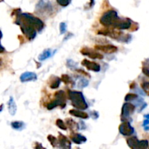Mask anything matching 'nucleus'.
Returning a JSON list of instances; mask_svg holds the SVG:
<instances>
[{
    "instance_id": "nucleus-2",
    "label": "nucleus",
    "mask_w": 149,
    "mask_h": 149,
    "mask_svg": "<svg viewBox=\"0 0 149 149\" xmlns=\"http://www.w3.org/2000/svg\"><path fill=\"white\" fill-rule=\"evenodd\" d=\"M67 95L71 101V105L75 109L78 110H86L88 108V105L85 100L82 92L78 91H72L68 89L67 91Z\"/></svg>"
},
{
    "instance_id": "nucleus-35",
    "label": "nucleus",
    "mask_w": 149,
    "mask_h": 149,
    "mask_svg": "<svg viewBox=\"0 0 149 149\" xmlns=\"http://www.w3.org/2000/svg\"><path fill=\"white\" fill-rule=\"evenodd\" d=\"M77 72L79 73V74H83V75L86 76V77H90V74H89L88 72H87L84 71V70H81V69H79V70H77Z\"/></svg>"
},
{
    "instance_id": "nucleus-9",
    "label": "nucleus",
    "mask_w": 149,
    "mask_h": 149,
    "mask_svg": "<svg viewBox=\"0 0 149 149\" xmlns=\"http://www.w3.org/2000/svg\"><path fill=\"white\" fill-rule=\"evenodd\" d=\"M119 131L121 134L124 136H130L135 132V129L131 125L129 121H123L119 127Z\"/></svg>"
},
{
    "instance_id": "nucleus-11",
    "label": "nucleus",
    "mask_w": 149,
    "mask_h": 149,
    "mask_svg": "<svg viewBox=\"0 0 149 149\" xmlns=\"http://www.w3.org/2000/svg\"><path fill=\"white\" fill-rule=\"evenodd\" d=\"M36 10L42 13H49L52 10V7L49 0H39L36 6Z\"/></svg>"
},
{
    "instance_id": "nucleus-15",
    "label": "nucleus",
    "mask_w": 149,
    "mask_h": 149,
    "mask_svg": "<svg viewBox=\"0 0 149 149\" xmlns=\"http://www.w3.org/2000/svg\"><path fill=\"white\" fill-rule=\"evenodd\" d=\"M70 139L72 140V142L78 145L82 144V143H84L87 141L86 137L79 134V133L75 132V131H71V134H70Z\"/></svg>"
},
{
    "instance_id": "nucleus-3",
    "label": "nucleus",
    "mask_w": 149,
    "mask_h": 149,
    "mask_svg": "<svg viewBox=\"0 0 149 149\" xmlns=\"http://www.w3.org/2000/svg\"><path fill=\"white\" fill-rule=\"evenodd\" d=\"M54 98L55 99L53 100L47 104V109L51 110L57 107H59L61 109H63L66 105V95H65V92L63 90L58 91L54 94Z\"/></svg>"
},
{
    "instance_id": "nucleus-41",
    "label": "nucleus",
    "mask_w": 149,
    "mask_h": 149,
    "mask_svg": "<svg viewBox=\"0 0 149 149\" xmlns=\"http://www.w3.org/2000/svg\"><path fill=\"white\" fill-rule=\"evenodd\" d=\"M148 149H149V146H148Z\"/></svg>"
},
{
    "instance_id": "nucleus-21",
    "label": "nucleus",
    "mask_w": 149,
    "mask_h": 149,
    "mask_svg": "<svg viewBox=\"0 0 149 149\" xmlns=\"http://www.w3.org/2000/svg\"><path fill=\"white\" fill-rule=\"evenodd\" d=\"M53 55L52 53V51L49 48H47V49H45L42 51V53L41 54H39V57H38V59L40 61H45V60L47 59L49 57H51Z\"/></svg>"
},
{
    "instance_id": "nucleus-26",
    "label": "nucleus",
    "mask_w": 149,
    "mask_h": 149,
    "mask_svg": "<svg viewBox=\"0 0 149 149\" xmlns=\"http://www.w3.org/2000/svg\"><path fill=\"white\" fill-rule=\"evenodd\" d=\"M141 88H142L143 91H144V93H146V95L149 96V81H143L141 84Z\"/></svg>"
},
{
    "instance_id": "nucleus-12",
    "label": "nucleus",
    "mask_w": 149,
    "mask_h": 149,
    "mask_svg": "<svg viewBox=\"0 0 149 149\" xmlns=\"http://www.w3.org/2000/svg\"><path fill=\"white\" fill-rule=\"evenodd\" d=\"M58 146L61 149H71V142L66 136L58 132Z\"/></svg>"
},
{
    "instance_id": "nucleus-29",
    "label": "nucleus",
    "mask_w": 149,
    "mask_h": 149,
    "mask_svg": "<svg viewBox=\"0 0 149 149\" xmlns=\"http://www.w3.org/2000/svg\"><path fill=\"white\" fill-rule=\"evenodd\" d=\"M88 84H89L88 80H87V79L81 78V79H80L79 81L78 87L80 88V89H82V88H84V87H86V86H88Z\"/></svg>"
},
{
    "instance_id": "nucleus-39",
    "label": "nucleus",
    "mask_w": 149,
    "mask_h": 149,
    "mask_svg": "<svg viewBox=\"0 0 149 149\" xmlns=\"http://www.w3.org/2000/svg\"><path fill=\"white\" fill-rule=\"evenodd\" d=\"M143 64L144 67H148V68L149 69V58H146V59L145 61L143 62Z\"/></svg>"
},
{
    "instance_id": "nucleus-7",
    "label": "nucleus",
    "mask_w": 149,
    "mask_h": 149,
    "mask_svg": "<svg viewBox=\"0 0 149 149\" xmlns=\"http://www.w3.org/2000/svg\"><path fill=\"white\" fill-rule=\"evenodd\" d=\"M97 34L104 35V36L109 37L115 39H121V38L124 35V33L121 32L120 31L112 29V28H106V29H100V30L97 31Z\"/></svg>"
},
{
    "instance_id": "nucleus-4",
    "label": "nucleus",
    "mask_w": 149,
    "mask_h": 149,
    "mask_svg": "<svg viewBox=\"0 0 149 149\" xmlns=\"http://www.w3.org/2000/svg\"><path fill=\"white\" fill-rule=\"evenodd\" d=\"M119 18H120L118 16V13L116 10H110L103 13L100 18V23L106 28H113Z\"/></svg>"
},
{
    "instance_id": "nucleus-1",
    "label": "nucleus",
    "mask_w": 149,
    "mask_h": 149,
    "mask_svg": "<svg viewBox=\"0 0 149 149\" xmlns=\"http://www.w3.org/2000/svg\"><path fill=\"white\" fill-rule=\"evenodd\" d=\"M15 23L20 26V30L29 40H32L45 26V23L39 18L31 13H21L16 15Z\"/></svg>"
},
{
    "instance_id": "nucleus-16",
    "label": "nucleus",
    "mask_w": 149,
    "mask_h": 149,
    "mask_svg": "<svg viewBox=\"0 0 149 149\" xmlns=\"http://www.w3.org/2000/svg\"><path fill=\"white\" fill-rule=\"evenodd\" d=\"M20 81L25 83V82L35 81L37 80V75L35 72H25L21 74L20 77Z\"/></svg>"
},
{
    "instance_id": "nucleus-8",
    "label": "nucleus",
    "mask_w": 149,
    "mask_h": 149,
    "mask_svg": "<svg viewBox=\"0 0 149 149\" xmlns=\"http://www.w3.org/2000/svg\"><path fill=\"white\" fill-rule=\"evenodd\" d=\"M97 51H96L95 49L93 50L92 48H86V47L80 50V53L82 55L88 56L89 58H92V59H103V56Z\"/></svg>"
},
{
    "instance_id": "nucleus-37",
    "label": "nucleus",
    "mask_w": 149,
    "mask_h": 149,
    "mask_svg": "<svg viewBox=\"0 0 149 149\" xmlns=\"http://www.w3.org/2000/svg\"><path fill=\"white\" fill-rule=\"evenodd\" d=\"M138 86V85H137V83H135V82H132V83H130V89H135V88Z\"/></svg>"
},
{
    "instance_id": "nucleus-18",
    "label": "nucleus",
    "mask_w": 149,
    "mask_h": 149,
    "mask_svg": "<svg viewBox=\"0 0 149 149\" xmlns=\"http://www.w3.org/2000/svg\"><path fill=\"white\" fill-rule=\"evenodd\" d=\"M70 115L75 116L77 118H81V119H87L89 118V115L87 112H84L82 110H79L78 109H72L69 110Z\"/></svg>"
},
{
    "instance_id": "nucleus-25",
    "label": "nucleus",
    "mask_w": 149,
    "mask_h": 149,
    "mask_svg": "<svg viewBox=\"0 0 149 149\" xmlns=\"http://www.w3.org/2000/svg\"><path fill=\"white\" fill-rule=\"evenodd\" d=\"M47 140H49L51 145L53 148H56L57 146H58V139L56 138L55 136L52 135V134H49L47 136Z\"/></svg>"
},
{
    "instance_id": "nucleus-24",
    "label": "nucleus",
    "mask_w": 149,
    "mask_h": 149,
    "mask_svg": "<svg viewBox=\"0 0 149 149\" xmlns=\"http://www.w3.org/2000/svg\"><path fill=\"white\" fill-rule=\"evenodd\" d=\"M139 98L138 94L135 93H129L125 96V100L127 102H132V101L134 100H137V99Z\"/></svg>"
},
{
    "instance_id": "nucleus-28",
    "label": "nucleus",
    "mask_w": 149,
    "mask_h": 149,
    "mask_svg": "<svg viewBox=\"0 0 149 149\" xmlns=\"http://www.w3.org/2000/svg\"><path fill=\"white\" fill-rule=\"evenodd\" d=\"M144 121L143 122V127L144 130L148 131L149 130V114H145L144 115Z\"/></svg>"
},
{
    "instance_id": "nucleus-10",
    "label": "nucleus",
    "mask_w": 149,
    "mask_h": 149,
    "mask_svg": "<svg viewBox=\"0 0 149 149\" xmlns=\"http://www.w3.org/2000/svg\"><path fill=\"white\" fill-rule=\"evenodd\" d=\"M132 21L129 18H119L116 24L113 26L112 29L117 30H125L130 29L132 27Z\"/></svg>"
},
{
    "instance_id": "nucleus-33",
    "label": "nucleus",
    "mask_w": 149,
    "mask_h": 149,
    "mask_svg": "<svg viewBox=\"0 0 149 149\" xmlns=\"http://www.w3.org/2000/svg\"><path fill=\"white\" fill-rule=\"evenodd\" d=\"M33 149H46L45 147H43V145H42V143H39L38 142H35L33 143Z\"/></svg>"
},
{
    "instance_id": "nucleus-32",
    "label": "nucleus",
    "mask_w": 149,
    "mask_h": 149,
    "mask_svg": "<svg viewBox=\"0 0 149 149\" xmlns=\"http://www.w3.org/2000/svg\"><path fill=\"white\" fill-rule=\"evenodd\" d=\"M66 66L69 68H74L77 66V63L74 62L73 60L71 59H68L67 60V62H66Z\"/></svg>"
},
{
    "instance_id": "nucleus-20",
    "label": "nucleus",
    "mask_w": 149,
    "mask_h": 149,
    "mask_svg": "<svg viewBox=\"0 0 149 149\" xmlns=\"http://www.w3.org/2000/svg\"><path fill=\"white\" fill-rule=\"evenodd\" d=\"M65 124H66L67 127H68L71 131H74L76 130L80 129V127L79 126V124L77 123H76V121L74 120H73L72 118H65Z\"/></svg>"
},
{
    "instance_id": "nucleus-17",
    "label": "nucleus",
    "mask_w": 149,
    "mask_h": 149,
    "mask_svg": "<svg viewBox=\"0 0 149 149\" xmlns=\"http://www.w3.org/2000/svg\"><path fill=\"white\" fill-rule=\"evenodd\" d=\"M61 81H62L61 78L57 77V76H55V75L50 76V77L49 78V88L52 89H58V88L60 86V85H61Z\"/></svg>"
},
{
    "instance_id": "nucleus-19",
    "label": "nucleus",
    "mask_w": 149,
    "mask_h": 149,
    "mask_svg": "<svg viewBox=\"0 0 149 149\" xmlns=\"http://www.w3.org/2000/svg\"><path fill=\"white\" fill-rule=\"evenodd\" d=\"M7 108H8V111L11 115H15L17 112V105H16L13 96H10L8 102H7Z\"/></svg>"
},
{
    "instance_id": "nucleus-14",
    "label": "nucleus",
    "mask_w": 149,
    "mask_h": 149,
    "mask_svg": "<svg viewBox=\"0 0 149 149\" xmlns=\"http://www.w3.org/2000/svg\"><path fill=\"white\" fill-rule=\"evenodd\" d=\"M81 65L85 67L88 70H91L93 72H98L100 71V64H97L95 61H91L90 60H87V58H84L81 61Z\"/></svg>"
},
{
    "instance_id": "nucleus-31",
    "label": "nucleus",
    "mask_w": 149,
    "mask_h": 149,
    "mask_svg": "<svg viewBox=\"0 0 149 149\" xmlns=\"http://www.w3.org/2000/svg\"><path fill=\"white\" fill-rule=\"evenodd\" d=\"M56 1L61 7H67L71 3V0H56Z\"/></svg>"
},
{
    "instance_id": "nucleus-30",
    "label": "nucleus",
    "mask_w": 149,
    "mask_h": 149,
    "mask_svg": "<svg viewBox=\"0 0 149 149\" xmlns=\"http://www.w3.org/2000/svg\"><path fill=\"white\" fill-rule=\"evenodd\" d=\"M60 32H61V34H63L66 32L67 30V24L65 22H62V23H60Z\"/></svg>"
},
{
    "instance_id": "nucleus-6",
    "label": "nucleus",
    "mask_w": 149,
    "mask_h": 149,
    "mask_svg": "<svg viewBox=\"0 0 149 149\" xmlns=\"http://www.w3.org/2000/svg\"><path fill=\"white\" fill-rule=\"evenodd\" d=\"M135 105L130 103V102H125L122 108V113H121V119L122 121H132L130 118L131 115L134 113L135 110Z\"/></svg>"
},
{
    "instance_id": "nucleus-22",
    "label": "nucleus",
    "mask_w": 149,
    "mask_h": 149,
    "mask_svg": "<svg viewBox=\"0 0 149 149\" xmlns=\"http://www.w3.org/2000/svg\"><path fill=\"white\" fill-rule=\"evenodd\" d=\"M61 80H62V81L63 82L66 86H71V87H74V85H75V83H74V80H73L72 79H71V77L67 74H62V76H61Z\"/></svg>"
},
{
    "instance_id": "nucleus-13",
    "label": "nucleus",
    "mask_w": 149,
    "mask_h": 149,
    "mask_svg": "<svg viewBox=\"0 0 149 149\" xmlns=\"http://www.w3.org/2000/svg\"><path fill=\"white\" fill-rule=\"evenodd\" d=\"M95 49L97 51H102L105 53H113L118 51V48L113 45H96Z\"/></svg>"
},
{
    "instance_id": "nucleus-34",
    "label": "nucleus",
    "mask_w": 149,
    "mask_h": 149,
    "mask_svg": "<svg viewBox=\"0 0 149 149\" xmlns=\"http://www.w3.org/2000/svg\"><path fill=\"white\" fill-rule=\"evenodd\" d=\"M90 115H91V117L93 118V119H97L99 117V113L97 112V111L93 110L90 112Z\"/></svg>"
},
{
    "instance_id": "nucleus-23",
    "label": "nucleus",
    "mask_w": 149,
    "mask_h": 149,
    "mask_svg": "<svg viewBox=\"0 0 149 149\" xmlns=\"http://www.w3.org/2000/svg\"><path fill=\"white\" fill-rule=\"evenodd\" d=\"M12 128L15 130H22L25 127V124L21 121H14L11 123Z\"/></svg>"
},
{
    "instance_id": "nucleus-27",
    "label": "nucleus",
    "mask_w": 149,
    "mask_h": 149,
    "mask_svg": "<svg viewBox=\"0 0 149 149\" xmlns=\"http://www.w3.org/2000/svg\"><path fill=\"white\" fill-rule=\"evenodd\" d=\"M55 124H56L57 127H58V128L61 129L65 130H65H67L66 124H65V123L63 122V121L62 119H61V118H58V119H57Z\"/></svg>"
},
{
    "instance_id": "nucleus-36",
    "label": "nucleus",
    "mask_w": 149,
    "mask_h": 149,
    "mask_svg": "<svg viewBox=\"0 0 149 149\" xmlns=\"http://www.w3.org/2000/svg\"><path fill=\"white\" fill-rule=\"evenodd\" d=\"M142 72L144 74H145L146 76H147V77H148L149 78V69L148 68V67H143L142 68Z\"/></svg>"
},
{
    "instance_id": "nucleus-38",
    "label": "nucleus",
    "mask_w": 149,
    "mask_h": 149,
    "mask_svg": "<svg viewBox=\"0 0 149 149\" xmlns=\"http://www.w3.org/2000/svg\"><path fill=\"white\" fill-rule=\"evenodd\" d=\"M17 37H18L19 40H20V43L21 44V45L23 43H25V40H24V37H23V36H22V35H18Z\"/></svg>"
},
{
    "instance_id": "nucleus-5",
    "label": "nucleus",
    "mask_w": 149,
    "mask_h": 149,
    "mask_svg": "<svg viewBox=\"0 0 149 149\" xmlns=\"http://www.w3.org/2000/svg\"><path fill=\"white\" fill-rule=\"evenodd\" d=\"M127 143L131 149H148L149 146L148 140H139L136 136L127 139Z\"/></svg>"
},
{
    "instance_id": "nucleus-40",
    "label": "nucleus",
    "mask_w": 149,
    "mask_h": 149,
    "mask_svg": "<svg viewBox=\"0 0 149 149\" xmlns=\"http://www.w3.org/2000/svg\"><path fill=\"white\" fill-rule=\"evenodd\" d=\"M75 149H81V148H78V147H77V148H76Z\"/></svg>"
}]
</instances>
